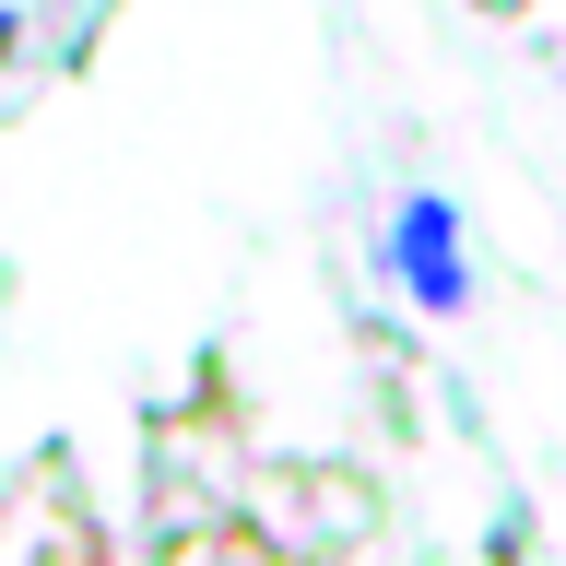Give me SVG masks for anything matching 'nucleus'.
Instances as JSON below:
<instances>
[{
  "label": "nucleus",
  "mask_w": 566,
  "mask_h": 566,
  "mask_svg": "<svg viewBox=\"0 0 566 566\" xmlns=\"http://www.w3.org/2000/svg\"><path fill=\"white\" fill-rule=\"evenodd\" d=\"M401 272H413L424 295H460V272H449V212H437V201L401 212Z\"/></svg>",
  "instance_id": "obj_1"
}]
</instances>
